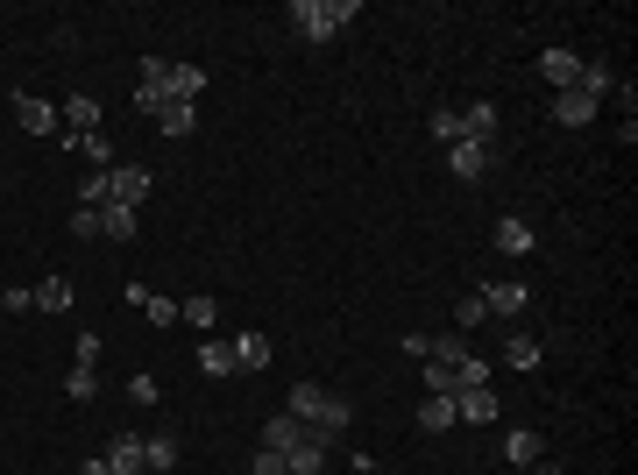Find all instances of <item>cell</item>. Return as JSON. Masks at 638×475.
Segmentation results:
<instances>
[{
    "mask_svg": "<svg viewBox=\"0 0 638 475\" xmlns=\"http://www.w3.org/2000/svg\"><path fill=\"white\" fill-rule=\"evenodd\" d=\"M0 312H36V291H0Z\"/></svg>",
    "mask_w": 638,
    "mask_h": 475,
    "instance_id": "8d00e7d4",
    "label": "cell"
},
{
    "mask_svg": "<svg viewBox=\"0 0 638 475\" xmlns=\"http://www.w3.org/2000/svg\"><path fill=\"white\" fill-rule=\"evenodd\" d=\"M475 298H483V312H490V320H504V327H511L518 312L532 305V291H525L518 277H504V284H483V291H475Z\"/></svg>",
    "mask_w": 638,
    "mask_h": 475,
    "instance_id": "277c9868",
    "label": "cell"
},
{
    "mask_svg": "<svg viewBox=\"0 0 638 475\" xmlns=\"http://www.w3.org/2000/svg\"><path fill=\"white\" fill-rule=\"evenodd\" d=\"M78 149H86L93 171H114V142H107V135H78Z\"/></svg>",
    "mask_w": 638,
    "mask_h": 475,
    "instance_id": "4dcf8cb0",
    "label": "cell"
},
{
    "mask_svg": "<svg viewBox=\"0 0 638 475\" xmlns=\"http://www.w3.org/2000/svg\"><path fill=\"white\" fill-rule=\"evenodd\" d=\"M100 234H107V242H135V234H142V213H128V206H100Z\"/></svg>",
    "mask_w": 638,
    "mask_h": 475,
    "instance_id": "ac0fdd59",
    "label": "cell"
},
{
    "mask_svg": "<svg viewBox=\"0 0 638 475\" xmlns=\"http://www.w3.org/2000/svg\"><path fill=\"white\" fill-rule=\"evenodd\" d=\"M483 320H490V312H483V298L468 291V298L454 305V334H468V327H483Z\"/></svg>",
    "mask_w": 638,
    "mask_h": 475,
    "instance_id": "1f68e13d",
    "label": "cell"
},
{
    "mask_svg": "<svg viewBox=\"0 0 638 475\" xmlns=\"http://www.w3.org/2000/svg\"><path fill=\"white\" fill-rule=\"evenodd\" d=\"M433 135H440V149L468 142V128H461V114H454V107H433Z\"/></svg>",
    "mask_w": 638,
    "mask_h": 475,
    "instance_id": "4316f807",
    "label": "cell"
},
{
    "mask_svg": "<svg viewBox=\"0 0 638 475\" xmlns=\"http://www.w3.org/2000/svg\"><path fill=\"white\" fill-rule=\"evenodd\" d=\"M135 107H142V114H164V107H171V100H164V78H142V86H135Z\"/></svg>",
    "mask_w": 638,
    "mask_h": 475,
    "instance_id": "d6a6232c",
    "label": "cell"
},
{
    "mask_svg": "<svg viewBox=\"0 0 638 475\" xmlns=\"http://www.w3.org/2000/svg\"><path fill=\"white\" fill-rule=\"evenodd\" d=\"M539 71L553 78V93H568L575 78H582V57H575V50H546V57H539Z\"/></svg>",
    "mask_w": 638,
    "mask_h": 475,
    "instance_id": "2e32d148",
    "label": "cell"
},
{
    "mask_svg": "<svg viewBox=\"0 0 638 475\" xmlns=\"http://www.w3.org/2000/svg\"><path fill=\"white\" fill-rule=\"evenodd\" d=\"M64 398H71V405H93V398H100V369H93V362H71Z\"/></svg>",
    "mask_w": 638,
    "mask_h": 475,
    "instance_id": "e0dca14e",
    "label": "cell"
},
{
    "mask_svg": "<svg viewBox=\"0 0 638 475\" xmlns=\"http://www.w3.org/2000/svg\"><path fill=\"white\" fill-rule=\"evenodd\" d=\"M57 121L71 128V135H57V142H78V135H100V100H93V93H71Z\"/></svg>",
    "mask_w": 638,
    "mask_h": 475,
    "instance_id": "5b68a950",
    "label": "cell"
},
{
    "mask_svg": "<svg viewBox=\"0 0 638 475\" xmlns=\"http://www.w3.org/2000/svg\"><path fill=\"white\" fill-rule=\"evenodd\" d=\"M327 454H334L327 440H319V433H305V440L284 454V468H291V475H319V468H327Z\"/></svg>",
    "mask_w": 638,
    "mask_h": 475,
    "instance_id": "7c38bea8",
    "label": "cell"
},
{
    "mask_svg": "<svg viewBox=\"0 0 638 475\" xmlns=\"http://www.w3.org/2000/svg\"><path fill=\"white\" fill-rule=\"evenodd\" d=\"M15 121H22L29 135H57V107L36 100V93H15Z\"/></svg>",
    "mask_w": 638,
    "mask_h": 475,
    "instance_id": "30bf717a",
    "label": "cell"
},
{
    "mask_svg": "<svg viewBox=\"0 0 638 475\" xmlns=\"http://www.w3.org/2000/svg\"><path fill=\"white\" fill-rule=\"evenodd\" d=\"M249 475H284V454H256V468Z\"/></svg>",
    "mask_w": 638,
    "mask_h": 475,
    "instance_id": "74e56055",
    "label": "cell"
},
{
    "mask_svg": "<svg viewBox=\"0 0 638 475\" xmlns=\"http://www.w3.org/2000/svg\"><path fill=\"white\" fill-rule=\"evenodd\" d=\"M71 234H78V242H100V213L78 206V213H71Z\"/></svg>",
    "mask_w": 638,
    "mask_h": 475,
    "instance_id": "e575fe53",
    "label": "cell"
},
{
    "mask_svg": "<svg viewBox=\"0 0 638 475\" xmlns=\"http://www.w3.org/2000/svg\"><path fill=\"white\" fill-rule=\"evenodd\" d=\"M355 15H362V0H291V22L305 43H334Z\"/></svg>",
    "mask_w": 638,
    "mask_h": 475,
    "instance_id": "6da1fadb",
    "label": "cell"
},
{
    "mask_svg": "<svg viewBox=\"0 0 638 475\" xmlns=\"http://www.w3.org/2000/svg\"><path fill=\"white\" fill-rule=\"evenodd\" d=\"M142 320H149V327H171V320H178V305H171V298H149V305H142Z\"/></svg>",
    "mask_w": 638,
    "mask_h": 475,
    "instance_id": "d590c367",
    "label": "cell"
},
{
    "mask_svg": "<svg viewBox=\"0 0 638 475\" xmlns=\"http://www.w3.org/2000/svg\"><path fill=\"white\" fill-rule=\"evenodd\" d=\"M596 107H603V100H589L582 86L553 93V121H561V128H589V121H596Z\"/></svg>",
    "mask_w": 638,
    "mask_h": 475,
    "instance_id": "8992f818",
    "label": "cell"
},
{
    "mask_svg": "<svg viewBox=\"0 0 638 475\" xmlns=\"http://www.w3.org/2000/svg\"><path fill=\"white\" fill-rule=\"evenodd\" d=\"M532 475H568V468H532Z\"/></svg>",
    "mask_w": 638,
    "mask_h": 475,
    "instance_id": "ab89813d",
    "label": "cell"
},
{
    "mask_svg": "<svg viewBox=\"0 0 638 475\" xmlns=\"http://www.w3.org/2000/svg\"><path fill=\"white\" fill-rule=\"evenodd\" d=\"M142 199H149V171H142V164H114V171H107V206L142 213Z\"/></svg>",
    "mask_w": 638,
    "mask_h": 475,
    "instance_id": "7a4b0ae2",
    "label": "cell"
},
{
    "mask_svg": "<svg viewBox=\"0 0 638 475\" xmlns=\"http://www.w3.org/2000/svg\"><path fill=\"white\" fill-rule=\"evenodd\" d=\"M539 447H546V440H539L532 426H511V433H504V461H511V468H539Z\"/></svg>",
    "mask_w": 638,
    "mask_h": 475,
    "instance_id": "5bb4252c",
    "label": "cell"
},
{
    "mask_svg": "<svg viewBox=\"0 0 638 475\" xmlns=\"http://www.w3.org/2000/svg\"><path fill=\"white\" fill-rule=\"evenodd\" d=\"M490 164H497V142H454V149H447V171H454L461 185L490 178Z\"/></svg>",
    "mask_w": 638,
    "mask_h": 475,
    "instance_id": "3957f363",
    "label": "cell"
},
{
    "mask_svg": "<svg viewBox=\"0 0 638 475\" xmlns=\"http://www.w3.org/2000/svg\"><path fill=\"white\" fill-rule=\"evenodd\" d=\"M78 475H114V468H107V454H93V461H86V468H78Z\"/></svg>",
    "mask_w": 638,
    "mask_h": 475,
    "instance_id": "f35d334b",
    "label": "cell"
},
{
    "mask_svg": "<svg viewBox=\"0 0 638 475\" xmlns=\"http://www.w3.org/2000/svg\"><path fill=\"white\" fill-rule=\"evenodd\" d=\"M454 419L461 426H490L497 419V390H454Z\"/></svg>",
    "mask_w": 638,
    "mask_h": 475,
    "instance_id": "9c48e42d",
    "label": "cell"
},
{
    "mask_svg": "<svg viewBox=\"0 0 638 475\" xmlns=\"http://www.w3.org/2000/svg\"><path fill=\"white\" fill-rule=\"evenodd\" d=\"M171 461H178V440H171V433H149V440H142V468H156V475H164Z\"/></svg>",
    "mask_w": 638,
    "mask_h": 475,
    "instance_id": "cb8c5ba5",
    "label": "cell"
},
{
    "mask_svg": "<svg viewBox=\"0 0 638 475\" xmlns=\"http://www.w3.org/2000/svg\"><path fill=\"white\" fill-rule=\"evenodd\" d=\"M419 426H426V433H447V426H461V419H454V398H426V405H419Z\"/></svg>",
    "mask_w": 638,
    "mask_h": 475,
    "instance_id": "d4e9b609",
    "label": "cell"
},
{
    "mask_svg": "<svg viewBox=\"0 0 638 475\" xmlns=\"http://www.w3.org/2000/svg\"><path fill=\"white\" fill-rule=\"evenodd\" d=\"M497 249H504L511 263L539 249V242H532V220H525V213H504V220H497Z\"/></svg>",
    "mask_w": 638,
    "mask_h": 475,
    "instance_id": "ba28073f",
    "label": "cell"
},
{
    "mask_svg": "<svg viewBox=\"0 0 638 475\" xmlns=\"http://www.w3.org/2000/svg\"><path fill=\"white\" fill-rule=\"evenodd\" d=\"M234 369H270V334H242L234 341Z\"/></svg>",
    "mask_w": 638,
    "mask_h": 475,
    "instance_id": "7402d4cb",
    "label": "cell"
},
{
    "mask_svg": "<svg viewBox=\"0 0 638 475\" xmlns=\"http://www.w3.org/2000/svg\"><path fill=\"white\" fill-rule=\"evenodd\" d=\"M156 128H164L171 142H178V135H199V107H185V100H171L164 114H156Z\"/></svg>",
    "mask_w": 638,
    "mask_h": 475,
    "instance_id": "ffe728a7",
    "label": "cell"
},
{
    "mask_svg": "<svg viewBox=\"0 0 638 475\" xmlns=\"http://www.w3.org/2000/svg\"><path fill=\"white\" fill-rule=\"evenodd\" d=\"M461 128H468V142H497L504 114H497L490 100H468V107H461Z\"/></svg>",
    "mask_w": 638,
    "mask_h": 475,
    "instance_id": "8fae6325",
    "label": "cell"
},
{
    "mask_svg": "<svg viewBox=\"0 0 638 475\" xmlns=\"http://www.w3.org/2000/svg\"><path fill=\"white\" fill-rule=\"evenodd\" d=\"M178 320H192L199 334H213V327H220V298H185V305H178Z\"/></svg>",
    "mask_w": 638,
    "mask_h": 475,
    "instance_id": "603a6c76",
    "label": "cell"
},
{
    "mask_svg": "<svg viewBox=\"0 0 638 475\" xmlns=\"http://www.w3.org/2000/svg\"><path fill=\"white\" fill-rule=\"evenodd\" d=\"M78 206H93V213H100V206H107V171H93V178H86V185H78Z\"/></svg>",
    "mask_w": 638,
    "mask_h": 475,
    "instance_id": "836d02e7",
    "label": "cell"
},
{
    "mask_svg": "<svg viewBox=\"0 0 638 475\" xmlns=\"http://www.w3.org/2000/svg\"><path fill=\"white\" fill-rule=\"evenodd\" d=\"M575 86H582L589 100H603V93H617V71H610V64H582V78H575Z\"/></svg>",
    "mask_w": 638,
    "mask_h": 475,
    "instance_id": "484cf974",
    "label": "cell"
},
{
    "mask_svg": "<svg viewBox=\"0 0 638 475\" xmlns=\"http://www.w3.org/2000/svg\"><path fill=\"white\" fill-rule=\"evenodd\" d=\"M319 405H327V383H291V398H284V412H291L298 426H305Z\"/></svg>",
    "mask_w": 638,
    "mask_h": 475,
    "instance_id": "d6986e66",
    "label": "cell"
},
{
    "mask_svg": "<svg viewBox=\"0 0 638 475\" xmlns=\"http://www.w3.org/2000/svg\"><path fill=\"white\" fill-rule=\"evenodd\" d=\"M199 93H206V71H199V64H171V71H164V100L199 107Z\"/></svg>",
    "mask_w": 638,
    "mask_h": 475,
    "instance_id": "52a82bcc",
    "label": "cell"
},
{
    "mask_svg": "<svg viewBox=\"0 0 638 475\" xmlns=\"http://www.w3.org/2000/svg\"><path fill=\"white\" fill-rule=\"evenodd\" d=\"M199 369H206V376H227V369H234V341H206V348H199Z\"/></svg>",
    "mask_w": 638,
    "mask_h": 475,
    "instance_id": "f1b7e54d",
    "label": "cell"
},
{
    "mask_svg": "<svg viewBox=\"0 0 638 475\" xmlns=\"http://www.w3.org/2000/svg\"><path fill=\"white\" fill-rule=\"evenodd\" d=\"M156 398H164V390H156V376H149V369H142V376H128V405H135V412H149Z\"/></svg>",
    "mask_w": 638,
    "mask_h": 475,
    "instance_id": "f546056e",
    "label": "cell"
},
{
    "mask_svg": "<svg viewBox=\"0 0 638 475\" xmlns=\"http://www.w3.org/2000/svg\"><path fill=\"white\" fill-rule=\"evenodd\" d=\"M36 312H71V277L50 270V277L36 284Z\"/></svg>",
    "mask_w": 638,
    "mask_h": 475,
    "instance_id": "44dd1931",
    "label": "cell"
},
{
    "mask_svg": "<svg viewBox=\"0 0 638 475\" xmlns=\"http://www.w3.org/2000/svg\"><path fill=\"white\" fill-rule=\"evenodd\" d=\"M504 362H511L518 376H525V369H539V341H532V334H511V348H504Z\"/></svg>",
    "mask_w": 638,
    "mask_h": 475,
    "instance_id": "83f0119b",
    "label": "cell"
},
{
    "mask_svg": "<svg viewBox=\"0 0 638 475\" xmlns=\"http://www.w3.org/2000/svg\"><path fill=\"white\" fill-rule=\"evenodd\" d=\"M305 440V426L291 419V412H277V419H263V454H291Z\"/></svg>",
    "mask_w": 638,
    "mask_h": 475,
    "instance_id": "4fadbf2b",
    "label": "cell"
},
{
    "mask_svg": "<svg viewBox=\"0 0 638 475\" xmlns=\"http://www.w3.org/2000/svg\"><path fill=\"white\" fill-rule=\"evenodd\" d=\"M284 475H291V468H284Z\"/></svg>",
    "mask_w": 638,
    "mask_h": 475,
    "instance_id": "60d3db41",
    "label": "cell"
},
{
    "mask_svg": "<svg viewBox=\"0 0 638 475\" xmlns=\"http://www.w3.org/2000/svg\"><path fill=\"white\" fill-rule=\"evenodd\" d=\"M107 468H114V475H149V468H142V433H114Z\"/></svg>",
    "mask_w": 638,
    "mask_h": 475,
    "instance_id": "9a60e30c",
    "label": "cell"
}]
</instances>
